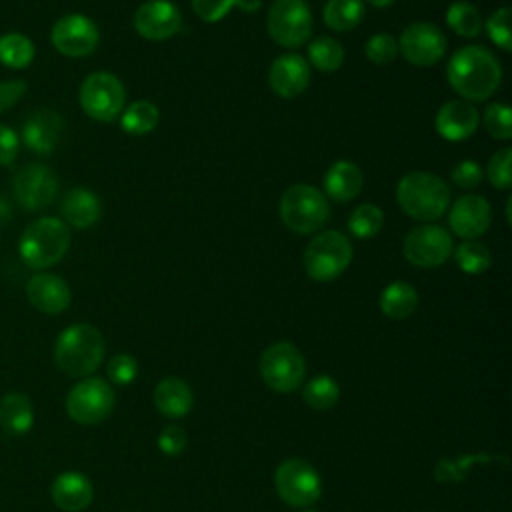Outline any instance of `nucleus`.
<instances>
[{"instance_id":"7","label":"nucleus","mask_w":512,"mask_h":512,"mask_svg":"<svg viewBox=\"0 0 512 512\" xmlns=\"http://www.w3.org/2000/svg\"><path fill=\"white\" fill-rule=\"evenodd\" d=\"M312 12L306 0H274L266 14L270 38L284 48L304 46L312 36Z\"/></svg>"},{"instance_id":"16","label":"nucleus","mask_w":512,"mask_h":512,"mask_svg":"<svg viewBox=\"0 0 512 512\" xmlns=\"http://www.w3.org/2000/svg\"><path fill=\"white\" fill-rule=\"evenodd\" d=\"M182 26V14L170 0H148L134 14L136 32L152 42L172 38Z\"/></svg>"},{"instance_id":"22","label":"nucleus","mask_w":512,"mask_h":512,"mask_svg":"<svg viewBox=\"0 0 512 512\" xmlns=\"http://www.w3.org/2000/svg\"><path fill=\"white\" fill-rule=\"evenodd\" d=\"M54 504L64 512H82L94 498V486L82 472H62L50 488Z\"/></svg>"},{"instance_id":"46","label":"nucleus","mask_w":512,"mask_h":512,"mask_svg":"<svg viewBox=\"0 0 512 512\" xmlns=\"http://www.w3.org/2000/svg\"><path fill=\"white\" fill-rule=\"evenodd\" d=\"M26 94L24 80H6L0 82V112L12 108Z\"/></svg>"},{"instance_id":"34","label":"nucleus","mask_w":512,"mask_h":512,"mask_svg":"<svg viewBox=\"0 0 512 512\" xmlns=\"http://www.w3.org/2000/svg\"><path fill=\"white\" fill-rule=\"evenodd\" d=\"M384 226V212L376 204H360L348 218V230L352 236L366 240L374 238Z\"/></svg>"},{"instance_id":"36","label":"nucleus","mask_w":512,"mask_h":512,"mask_svg":"<svg viewBox=\"0 0 512 512\" xmlns=\"http://www.w3.org/2000/svg\"><path fill=\"white\" fill-rule=\"evenodd\" d=\"M484 128L492 138L510 140L512 138V112L504 102L488 104L484 110Z\"/></svg>"},{"instance_id":"3","label":"nucleus","mask_w":512,"mask_h":512,"mask_svg":"<svg viewBox=\"0 0 512 512\" xmlns=\"http://www.w3.org/2000/svg\"><path fill=\"white\" fill-rule=\"evenodd\" d=\"M104 358V338L92 324H72L54 346L56 366L74 378L92 374Z\"/></svg>"},{"instance_id":"43","label":"nucleus","mask_w":512,"mask_h":512,"mask_svg":"<svg viewBox=\"0 0 512 512\" xmlns=\"http://www.w3.org/2000/svg\"><path fill=\"white\" fill-rule=\"evenodd\" d=\"M234 6V0H192L196 16L204 22L222 20Z\"/></svg>"},{"instance_id":"33","label":"nucleus","mask_w":512,"mask_h":512,"mask_svg":"<svg viewBox=\"0 0 512 512\" xmlns=\"http://www.w3.org/2000/svg\"><path fill=\"white\" fill-rule=\"evenodd\" d=\"M308 60L322 72H336L344 62V48L330 36H318L308 44Z\"/></svg>"},{"instance_id":"47","label":"nucleus","mask_w":512,"mask_h":512,"mask_svg":"<svg viewBox=\"0 0 512 512\" xmlns=\"http://www.w3.org/2000/svg\"><path fill=\"white\" fill-rule=\"evenodd\" d=\"M234 6L244 12H256L262 6V0H234Z\"/></svg>"},{"instance_id":"29","label":"nucleus","mask_w":512,"mask_h":512,"mask_svg":"<svg viewBox=\"0 0 512 512\" xmlns=\"http://www.w3.org/2000/svg\"><path fill=\"white\" fill-rule=\"evenodd\" d=\"M324 24L336 32L352 30L364 18L362 0H328L324 6Z\"/></svg>"},{"instance_id":"2","label":"nucleus","mask_w":512,"mask_h":512,"mask_svg":"<svg viewBox=\"0 0 512 512\" xmlns=\"http://www.w3.org/2000/svg\"><path fill=\"white\" fill-rule=\"evenodd\" d=\"M396 202L410 218L432 222L448 210L450 188L432 172H408L396 186Z\"/></svg>"},{"instance_id":"44","label":"nucleus","mask_w":512,"mask_h":512,"mask_svg":"<svg viewBox=\"0 0 512 512\" xmlns=\"http://www.w3.org/2000/svg\"><path fill=\"white\" fill-rule=\"evenodd\" d=\"M452 182L460 188H476L482 182V168L474 160H462L452 170Z\"/></svg>"},{"instance_id":"49","label":"nucleus","mask_w":512,"mask_h":512,"mask_svg":"<svg viewBox=\"0 0 512 512\" xmlns=\"http://www.w3.org/2000/svg\"><path fill=\"white\" fill-rule=\"evenodd\" d=\"M306 512H314V510H306Z\"/></svg>"},{"instance_id":"25","label":"nucleus","mask_w":512,"mask_h":512,"mask_svg":"<svg viewBox=\"0 0 512 512\" xmlns=\"http://www.w3.org/2000/svg\"><path fill=\"white\" fill-rule=\"evenodd\" d=\"M64 220L74 228H88L100 218V198L88 188H72L60 204Z\"/></svg>"},{"instance_id":"37","label":"nucleus","mask_w":512,"mask_h":512,"mask_svg":"<svg viewBox=\"0 0 512 512\" xmlns=\"http://www.w3.org/2000/svg\"><path fill=\"white\" fill-rule=\"evenodd\" d=\"M364 54L374 64H388L398 56V38L388 32H378L366 40Z\"/></svg>"},{"instance_id":"38","label":"nucleus","mask_w":512,"mask_h":512,"mask_svg":"<svg viewBox=\"0 0 512 512\" xmlns=\"http://www.w3.org/2000/svg\"><path fill=\"white\" fill-rule=\"evenodd\" d=\"M512 148H500L488 162L486 174L494 188L508 190L512 186Z\"/></svg>"},{"instance_id":"30","label":"nucleus","mask_w":512,"mask_h":512,"mask_svg":"<svg viewBox=\"0 0 512 512\" xmlns=\"http://www.w3.org/2000/svg\"><path fill=\"white\" fill-rule=\"evenodd\" d=\"M34 44L20 32H6L0 36V62L12 70L26 68L34 60Z\"/></svg>"},{"instance_id":"28","label":"nucleus","mask_w":512,"mask_h":512,"mask_svg":"<svg viewBox=\"0 0 512 512\" xmlns=\"http://www.w3.org/2000/svg\"><path fill=\"white\" fill-rule=\"evenodd\" d=\"M160 112L150 100H136L120 114V126L132 136H142L158 126Z\"/></svg>"},{"instance_id":"5","label":"nucleus","mask_w":512,"mask_h":512,"mask_svg":"<svg viewBox=\"0 0 512 512\" xmlns=\"http://www.w3.org/2000/svg\"><path fill=\"white\" fill-rule=\"evenodd\" d=\"M330 216L326 196L312 184H292L280 198V218L294 234L318 232Z\"/></svg>"},{"instance_id":"40","label":"nucleus","mask_w":512,"mask_h":512,"mask_svg":"<svg viewBox=\"0 0 512 512\" xmlns=\"http://www.w3.org/2000/svg\"><path fill=\"white\" fill-rule=\"evenodd\" d=\"M488 460H490V456H486V454H480V456H460L458 460L442 458L438 462L434 474H436V478L440 482H460V480H464L466 472L470 470V466L474 462H488Z\"/></svg>"},{"instance_id":"21","label":"nucleus","mask_w":512,"mask_h":512,"mask_svg":"<svg viewBox=\"0 0 512 512\" xmlns=\"http://www.w3.org/2000/svg\"><path fill=\"white\" fill-rule=\"evenodd\" d=\"M26 296L30 304L44 314H60L70 306L72 300L66 280L50 272L34 274L26 284Z\"/></svg>"},{"instance_id":"10","label":"nucleus","mask_w":512,"mask_h":512,"mask_svg":"<svg viewBox=\"0 0 512 512\" xmlns=\"http://www.w3.org/2000/svg\"><path fill=\"white\" fill-rule=\"evenodd\" d=\"M274 486L282 502L294 508L310 506L322 494L320 474L312 464L300 458H288L276 468Z\"/></svg>"},{"instance_id":"15","label":"nucleus","mask_w":512,"mask_h":512,"mask_svg":"<svg viewBox=\"0 0 512 512\" xmlns=\"http://www.w3.org/2000/svg\"><path fill=\"white\" fill-rule=\"evenodd\" d=\"M58 194V176L44 164H30L14 176V196L26 210H40L54 202Z\"/></svg>"},{"instance_id":"35","label":"nucleus","mask_w":512,"mask_h":512,"mask_svg":"<svg viewBox=\"0 0 512 512\" xmlns=\"http://www.w3.org/2000/svg\"><path fill=\"white\" fill-rule=\"evenodd\" d=\"M456 264L462 272L466 274H482L490 268V262H492V256H490V250L480 244V242H474V240H468V242H462L458 248H456Z\"/></svg>"},{"instance_id":"11","label":"nucleus","mask_w":512,"mask_h":512,"mask_svg":"<svg viewBox=\"0 0 512 512\" xmlns=\"http://www.w3.org/2000/svg\"><path fill=\"white\" fill-rule=\"evenodd\" d=\"M114 410V390L102 378L78 382L66 396V412L78 424H98Z\"/></svg>"},{"instance_id":"17","label":"nucleus","mask_w":512,"mask_h":512,"mask_svg":"<svg viewBox=\"0 0 512 512\" xmlns=\"http://www.w3.org/2000/svg\"><path fill=\"white\" fill-rule=\"evenodd\" d=\"M490 220H492L490 204L484 196H478V194L460 196L448 212L450 230L464 240H474L482 236L490 228Z\"/></svg>"},{"instance_id":"6","label":"nucleus","mask_w":512,"mask_h":512,"mask_svg":"<svg viewBox=\"0 0 512 512\" xmlns=\"http://www.w3.org/2000/svg\"><path fill=\"white\" fill-rule=\"evenodd\" d=\"M304 270L316 282L338 278L352 262V244L348 236L336 230L316 234L304 250Z\"/></svg>"},{"instance_id":"24","label":"nucleus","mask_w":512,"mask_h":512,"mask_svg":"<svg viewBox=\"0 0 512 512\" xmlns=\"http://www.w3.org/2000/svg\"><path fill=\"white\" fill-rule=\"evenodd\" d=\"M362 170L350 160L334 162L324 176V190L336 202H348L362 190Z\"/></svg>"},{"instance_id":"48","label":"nucleus","mask_w":512,"mask_h":512,"mask_svg":"<svg viewBox=\"0 0 512 512\" xmlns=\"http://www.w3.org/2000/svg\"><path fill=\"white\" fill-rule=\"evenodd\" d=\"M368 4H372L374 8H386V6H390L394 0H366Z\"/></svg>"},{"instance_id":"26","label":"nucleus","mask_w":512,"mask_h":512,"mask_svg":"<svg viewBox=\"0 0 512 512\" xmlns=\"http://www.w3.org/2000/svg\"><path fill=\"white\" fill-rule=\"evenodd\" d=\"M34 424V408L26 394L8 392L0 398V426L6 434L22 436Z\"/></svg>"},{"instance_id":"1","label":"nucleus","mask_w":512,"mask_h":512,"mask_svg":"<svg viewBox=\"0 0 512 512\" xmlns=\"http://www.w3.org/2000/svg\"><path fill=\"white\" fill-rule=\"evenodd\" d=\"M446 78L456 94L468 102L490 98L502 82L498 58L484 46H464L452 54Z\"/></svg>"},{"instance_id":"12","label":"nucleus","mask_w":512,"mask_h":512,"mask_svg":"<svg viewBox=\"0 0 512 512\" xmlns=\"http://www.w3.org/2000/svg\"><path fill=\"white\" fill-rule=\"evenodd\" d=\"M402 252L414 266L436 268L448 260L452 252V238L442 226L422 224L406 234Z\"/></svg>"},{"instance_id":"27","label":"nucleus","mask_w":512,"mask_h":512,"mask_svg":"<svg viewBox=\"0 0 512 512\" xmlns=\"http://www.w3.org/2000/svg\"><path fill=\"white\" fill-rule=\"evenodd\" d=\"M418 306V292L408 282H392L380 294V310L392 320L408 318Z\"/></svg>"},{"instance_id":"41","label":"nucleus","mask_w":512,"mask_h":512,"mask_svg":"<svg viewBox=\"0 0 512 512\" xmlns=\"http://www.w3.org/2000/svg\"><path fill=\"white\" fill-rule=\"evenodd\" d=\"M138 376V364L130 354H116L108 362V378L118 386H128Z\"/></svg>"},{"instance_id":"4","label":"nucleus","mask_w":512,"mask_h":512,"mask_svg":"<svg viewBox=\"0 0 512 512\" xmlns=\"http://www.w3.org/2000/svg\"><path fill=\"white\" fill-rule=\"evenodd\" d=\"M70 246L68 226L58 218H36L30 222L20 240L18 254L22 262L34 270H44L58 264Z\"/></svg>"},{"instance_id":"13","label":"nucleus","mask_w":512,"mask_h":512,"mask_svg":"<svg viewBox=\"0 0 512 512\" xmlns=\"http://www.w3.org/2000/svg\"><path fill=\"white\" fill-rule=\"evenodd\" d=\"M50 40L54 48L68 58L90 56L100 40L98 26L84 14H66L52 26Z\"/></svg>"},{"instance_id":"31","label":"nucleus","mask_w":512,"mask_h":512,"mask_svg":"<svg viewBox=\"0 0 512 512\" xmlns=\"http://www.w3.org/2000/svg\"><path fill=\"white\" fill-rule=\"evenodd\" d=\"M446 24L464 38H476L484 26L480 10L466 2V0H456L448 6L446 10Z\"/></svg>"},{"instance_id":"23","label":"nucleus","mask_w":512,"mask_h":512,"mask_svg":"<svg viewBox=\"0 0 512 512\" xmlns=\"http://www.w3.org/2000/svg\"><path fill=\"white\" fill-rule=\"evenodd\" d=\"M154 406L166 418H184L194 406V396L182 378L170 376L156 384Z\"/></svg>"},{"instance_id":"39","label":"nucleus","mask_w":512,"mask_h":512,"mask_svg":"<svg viewBox=\"0 0 512 512\" xmlns=\"http://www.w3.org/2000/svg\"><path fill=\"white\" fill-rule=\"evenodd\" d=\"M486 32L490 36V40L502 48V50H510L512 48V34H510V8L502 6L498 10H494L488 20H486Z\"/></svg>"},{"instance_id":"14","label":"nucleus","mask_w":512,"mask_h":512,"mask_svg":"<svg viewBox=\"0 0 512 512\" xmlns=\"http://www.w3.org/2000/svg\"><path fill=\"white\" fill-rule=\"evenodd\" d=\"M398 50L414 66H432L446 52V36L430 22H412L400 34Z\"/></svg>"},{"instance_id":"9","label":"nucleus","mask_w":512,"mask_h":512,"mask_svg":"<svg viewBox=\"0 0 512 512\" xmlns=\"http://www.w3.org/2000/svg\"><path fill=\"white\" fill-rule=\"evenodd\" d=\"M260 374L276 392L296 390L306 376V360L290 342H274L260 356Z\"/></svg>"},{"instance_id":"8","label":"nucleus","mask_w":512,"mask_h":512,"mask_svg":"<svg viewBox=\"0 0 512 512\" xmlns=\"http://www.w3.org/2000/svg\"><path fill=\"white\" fill-rule=\"evenodd\" d=\"M78 100L82 110L96 122L116 120L126 102V92L118 76L110 72H92L84 78Z\"/></svg>"},{"instance_id":"18","label":"nucleus","mask_w":512,"mask_h":512,"mask_svg":"<svg viewBox=\"0 0 512 512\" xmlns=\"http://www.w3.org/2000/svg\"><path fill=\"white\" fill-rule=\"evenodd\" d=\"M268 84L274 94L282 98H294L308 88L310 66L300 54H282L272 62L268 70Z\"/></svg>"},{"instance_id":"42","label":"nucleus","mask_w":512,"mask_h":512,"mask_svg":"<svg viewBox=\"0 0 512 512\" xmlns=\"http://www.w3.org/2000/svg\"><path fill=\"white\" fill-rule=\"evenodd\" d=\"M186 444H188V436H186L184 428H182V426H176V424L166 426V428L160 432V436H158V448H160V452H164L166 456H178V454H182L184 448H186Z\"/></svg>"},{"instance_id":"32","label":"nucleus","mask_w":512,"mask_h":512,"mask_svg":"<svg viewBox=\"0 0 512 512\" xmlns=\"http://www.w3.org/2000/svg\"><path fill=\"white\" fill-rule=\"evenodd\" d=\"M338 398H340V386L334 378L326 374L312 378L302 390V400L314 410H330L336 406Z\"/></svg>"},{"instance_id":"19","label":"nucleus","mask_w":512,"mask_h":512,"mask_svg":"<svg viewBox=\"0 0 512 512\" xmlns=\"http://www.w3.org/2000/svg\"><path fill=\"white\" fill-rule=\"evenodd\" d=\"M480 124V114L468 100H450L436 112V132L448 142H462L470 138Z\"/></svg>"},{"instance_id":"20","label":"nucleus","mask_w":512,"mask_h":512,"mask_svg":"<svg viewBox=\"0 0 512 512\" xmlns=\"http://www.w3.org/2000/svg\"><path fill=\"white\" fill-rule=\"evenodd\" d=\"M64 132V120L50 108L32 112L22 126V142L36 154H50Z\"/></svg>"},{"instance_id":"45","label":"nucleus","mask_w":512,"mask_h":512,"mask_svg":"<svg viewBox=\"0 0 512 512\" xmlns=\"http://www.w3.org/2000/svg\"><path fill=\"white\" fill-rule=\"evenodd\" d=\"M18 150H20V136L12 128L0 124V166L12 164L14 158L18 156Z\"/></svg>"}]
</instances>
